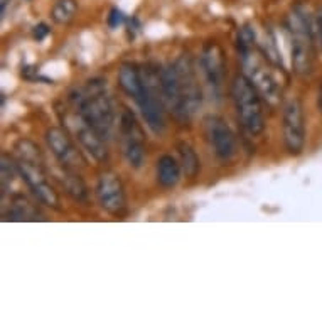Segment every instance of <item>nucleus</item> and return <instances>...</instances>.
Here are the masks:
<instances>
[{
  "mask_svg": "<svg viewBox=\"0 0 322 322\" xmlns=\"http://www.w3.org/2000/svg\"><path fill=\"white\" fill-rule=\"evenodd\" d=\"M203 128L212 154L221 162H231L237 155V139L226 120L218 115H208L203 120Z\"/></svg>",
  "mask_w": 322,
  "mask_h": 322,
  "instance_id": "nucleus-8",
  "label": "nucleus"
},
{
  "mask_svg": "<svg viewBox=\"0 0 322 322\" xmlns=\"http://www.w3.org/2000/svg\"><path fill=\"white\" fill-rule=\"evenodd\" d=\"M78 12V4L76 0H59L54 4L53 10H51V17L56 24L66 26L74 19V15Z\"/></svg>",
  "mask_w": 322,
  "mask_h": 322,
  "instance_id": "nucleus-17",
  "label": "nucleus"
},
{
  "mask_svg": "<svg viewBox=\"0 0 322 322\" xmlns=\"http://www.w3.org/2000/svg\"><path fill=\"white\" fill-rule=\"evenodd\" d=\"M125 14L122 12V10H120L118 7H113L112 10H110V15H108V26H110L112 29H117V27H120L125 22Z\"/></svg>",
  "mask_w": 322,
  "mask_h": 322,
  "instance_id": "nucleus-20",
  "label": "nucleus"
},
{
  "mask_svg": "<svg viewBox=\"0 0 322 322\" xmlns=\"http://www.w3.org/2000/svg\"><path fill=\"white\" fill-rule=\"evenodd\" d=\"M36 216L37 212L34 206L24 196H15L12 199V211H10L12 220H37Z\"/></svg>",
  "mask_w": 322,
  "mask_h": 322,
  "instance_id": "nucleus-18",
  "label": "nucleus"
},
{
  "mask_svg": "<svg viewBox=\"0 0 322 322\" xmlns=\"http://www.w3.org/2000/svg\"><path fill=\"white\" fill-rule=\"evenodd\" d=\"M201 71L208 83L212 96L220 100L224 83V57L218 42H208L201 53Z\"/></svg>",
  "mask_w": 322,
  "mask_h": 322,
  "instance_id": "nucleus-12",
  "label": "nucleus"
},
{
  "mask_svg": "<svg viewBox=\"0 0 322 322\" xmlns=\"http://www.w3.org/2000/svg\"><path fill=\"white\" fill-rule=\"evenodd\" d=\"M46 143L56 160L61 164V167L78 170L84 164L81 152L73 142V135L66 128H59V126L48 128L46 130Z\"/></svg>",
  "mask_w": 322,
  "mask_h": 322,
  "instance_id": "nucleus-11",
  "label": "nucleus"
},
{
  "mask_svg": "<svg viewBox=\"0 0 322 322\" xmlns=\"http://www.w3.org/2000/svg\"><path fill=\"white\" fill-rule=\"evenodd\" d=\"M48 34H49V27H48V24H44V22L37 24L32 31V36L36 41H44V39L48 37Z\"/></svg>",
  "mask_w": 322,
  "mask_h": 322,
  "instance_id": "nucleus-21",
  "label": "nucleus"
},
{
  "mask_svg": "<svg viewBox=\"0 0 322 322\" xmlns=\"http://www.w3.org/2000/svg\"><path fill=\"white\" fill-rule=\"evenodd\" d=\"M96 199L103 211L112 216H122L126 211V196L123 182L118 174L106 170L100 174L98 182L95 187Z\"/></svg>",
  "mask_w": 322,
  "mask_h": 322,
  "instance_id": "nucleus-10",
  "label": "nucleus"
},
{
  "mask_svg": "<svg viewBox=\"0 0 322 322\" xmlns=\"http://www.w3.org/2000/svg\"><path fill=\"white\" fill-rule=\"evenodd\" d=\"M284 143L292 155H298L306 145V117L298 98H290L284 105Z\"/></svg>",
  "mask_w": 322,
  "mask_h": 322,
  "instance_id": "nucleus-9",
  "label": "nucleus"
},
{
  "mask_svg": "<svg viewBox=\"0 0 322 322\" xmlns=\"http://www.w3.org/2000/svg\"><path fill=\"white\" fill-rule=\"evenodd\" d=\"M177 152H179L182 172L189 179H194L201 169V162H199L196 151H194L192 145H189L187 142H179L177 143Z\"/></svg>",
  "mask_w": 322,
  "mask_h": 322,
  "instance_id": "nucleus-16",
  "label": "nucleus"
},
{
  "mask_svg": "<svg viewBox=\"0 0 322 322\" xmlns=\"http://www.w3.org/2000/svg\"><path fill=\"white\" fill-rule=\"evenodd\" d=\"M59 177H61V184L66 189V192L70 194L73 199L83 201V203L88 199V187H86V184L83 182L81 177L76 174V170L62 167V174Z\"/></svg>",
  "mask_w": 322,
  "mask_h": 322,
  "instance_id": "nucleus-15",
  "label": "nucleus"
},
{
  "mask_svg": "<svg viewBox=\"0 0 322 322\" xmlns=\"http://www.w3.org/2000/svg\"><path fill=\"white\" fill-rule=\"evenodd\" d=\"M68 101L106 142L112 139L115 132V112L103 79H90L84 88L73 91Z\"/></svg>",
  "mask_w": 322,
  "mask_h": 322,
  "instance_id": "nucleus-2",
  "label": "nucleus"
},
{
  "mask_svg": "<svg viewBox=\"0 0 322 322\" xmlns=\"http://www.w3.org/2000/svg\"><path fill=\"white\" fill-rule=\"evenodd\" d=\"M17 170V165H14L9 160L7 155H2V194L7 192L9 186L12 184L14 179V172Z\"/></svg>",
  "mask_w": 322,
  "mask_h": 322,
  "instance_id": "nucleus-19",
  "label": "nucleus"
},
{
  "mask_svg": "<svg viewBox=\"0 0 322 322\" xmlns=\"http://www.w3.org/2000/svg\"><path fill=\"white\" fill-rule=\"evenodd\" d=\"M315 27H317V36L322 46V5L317 9V12H315Z\"/></svg>",
  "mask_w": 322,
  "mask_h": 322,
  "instance_id": "nucleus-22",
  "label": "nucleus"
},
{
  "mask_svg": "<svg viewBox=\"0 0 322 322\" xmlns=\"http://www.w3.org/2000/svg\"><path fill=\"white\" fill-rule=\"evenodd\" d=\"M317 106H319V110L322 112V84H320V88H319V96H317Z\"/></svg>",
  "mask_w": 322,
  "mask_h": 322,
  "instance_id": "nucleus-23",
  "label": "nucleus"
},
{
  "mask_svg": "<svg viewBox=\"0 0 322 322\" xmlns=\"http://www.w3.org/2000/svg\"><path fill=\"white\" fill-rule=\"evenodd\" d=\"M160 95L176 118L187 122L201 106V86L189 57H181L159 71Z\"/></svg>",
  "mask_w": 322,
  "mask_h": 322,
  "instance_id": "nucleus-1",
  "label": "nucleus"
},
{
  "mask_svg": "<svg viewBox=\"0 0 322 322\" xmlns=\"http://www.w3.org/2000/svg\"><path fill=\"white\" fill-rule=\"evenodd\" d=\"M15 154L17 172L39 203L48 208L59 209V196L48 179V172L44 169V160L39 152V147L31 140L22 139L15 143Z\"/></svg>",
  "mask_w": 322,
  "mask_h": 322,
  "instance_id": "nucleus-3",
  "label": "nucleus"
},
{
  "mask_svg": "<svg viewBox=\"0 0 322 322\" xmlns=\"http://www.w3.org/2000/svg\"><path fill=\"white\" fill-rule=\"evenodd\" d=\"M231 98L241 126L250 135H260L265 130L262 96L245 74H238L231 83Z\"/></svg>",
  "mask_w": 322,
  "mask_h": 322,
  "instance_id": "nucleus-5",
  "label": "nucleus"
},
{
  "mask_svg": "<svg viewBox=\"0 0 322 322\" xmlns=\"http://www.w3.org/2000/svg\"><path fill=\"white\" fill-rule=\"evenodd\" d=\"M118 134L125 160L130 167L140 169L145 160V137H143L142 126L137 122L134 112L126 106L120 115Z\"/></svg>",
  "mask_w": 322,
  "mask_h": 322,
  "instance_id": "nucleus-7",
  "label": "nucleus"
},
{
  "mask_svg": "<svg viewBox=\"0 0 322 322\" xmlns=\"http://www.w3.org/2000/svg\"><path fill=\"white\" fill-rule=\"evenodd\" d=\"M118 84L132 100L137 101L145 90V78L134 65H123L118 70Z\"/></svg>",
  "mask_w": 322,
  "mask_h": 322,
  "instance_id": "nucleus-14",
  "label": "nucleus"
},
{
  "mask_svg": "<svg viewBox=\"0 0 322 322\" xmlns=\"http://www.w3.org/2000/svg\"><path fill=\"white\" fill-rule=\"evenodd\" d=\"M10 0H2V14H5V7H7V4Z\"/></svg>",
  "mask_w": 322,
  "mask_h": 322,
  "instance_id": "nucleus-24",
  "label": "nucleus"
},
{
  "mask_svg": "<svg viewBox=\"0 0 322 322\" xmlns=\"http://www.w3.org/2000/svg\"><path fill=\"white\" fill-rule=\"evenodd\" d=\"M59 117L65 123V128L73 135V139L79 143V147L95 159L96 162H103L108 159L106 140L96 132L93 126L84 120V117L74 108L71 103L68 106H62L57 110Z\"/></svg>",
  "mask_w": 322,
  "mask_h": 322,
  "instance_id": "nucleus-6",
  "label": "nucleus"
},
{
  "mask_svg": "<svg viewBox=\"0 0 322 322\" xmlns=\"http://www.w3.org/2000/svg\"><path fill=\"white\" fill-rule=\"evenodd\" d=\"M287 31L290 34V54L294 71L309 76L314 71V22L302 5H295L287 15Z\"/></svg>",
  "mask_w": 322,
  "mask_h": 322,
  "instance_id": "nucleus-4",
  "label": "nucleus"
},
{
  "mask_svg": "<svg viewBox=\"0 0 322 322\" xmlns=\"http://www.w3.org/2000/svg\"><path fill=\"white\" fill-rule=\"evenodd\" d=\"M181 162L172 157V155L165 154L162 157H159L157 165H155V177L160 187L164 189H174L181 181Z\"/></svg>",
  "mask_w": 322,
  "mask_h": 322,
  "instance_id": "nucleus-13",
  "label": "nucleus"
}]
</instances>
